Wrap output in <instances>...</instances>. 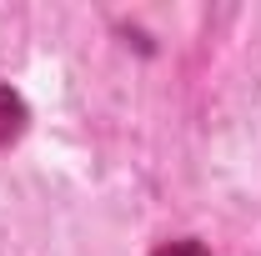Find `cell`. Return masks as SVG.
<instances>
[{"label":"cell","instance_id":"7a4b0ae2","mask_svg":"<svg viewBox=\"0 0 261 256\" xmlns=\"http://www.w3.org/2000/svg\"><path fill=\"white\" fill-rule=\"evenodd\" d=\"M156 256H206V251H201L196 241H171V246H161Z\"/></svg>","mask_w":261,"mask_h":256},{"label":"cell","instance_id":"6da1fadb","mask_svg":"<svg viewBox=\"0 0 261 256\" xmlns=\"http://www.w3.org/2000/svg\"><path fill=\"white\" fill-rule=\"evenodd\" d=\"M20 126H25V106H20V96L10 86H0V146L10 136H20Z\"/></svg>","mask_w":261,"mask_h":256}]
</instances>
